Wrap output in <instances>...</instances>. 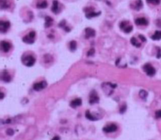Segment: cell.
<instances>
[{
  "instance_id": "obj_1",
  "label": "cell",
  "mask_w": 161,
  "mask_h": 140,
  "mask_svg": "<svg viewBox=\"0 0 161 140\" xmlns=\"http://www.w3.org/2000/svg\"><path fill=\"white\" fill-rule=\"evenodd\" d=\"M36 61L35 58L32 55H28V56H24V58L22 59V63L24 64V65L27 66H32L34 64Z\"/></svg>"
},
{
  "instance_id": "obj_2",
  "label": "cell",
  "mask_w": 161,
  "mask_h": 140,
  "mask_svg": "<svg viewBox=\"0 0 161 140\" xmlns=\"http://www.w3.org/2000/svg\"><path fill=\"white\" fill-rule=\"evenodd\" d=\"M120 27L123 30L124 32L130 33L133 30V26L130 24L128 21H123L120 24Z\"/></svg>"
},
{
  "instance_id": "obj_3",
  "label": "cell",
  "mask_w": 161,
  "mask_h": 140,
  "mask_svg": "<svg viewBox=\"0 0 161 140\" xmlns=\"http://www.w3.org/2000/svg\"><path fill=\"white\" fill-rule=\"evenodd\" d=\"M35 36H36V33L34 32H31L27 35H26L22 39V40L24 43H27V44H33L34 42Z\"/></svg>"
},
{
  "instance_id": "obj_4",
  "label": "cell",
  "mask_w": 161,
  "mask_h": 140,
  "mask_svg": "<svg viewBox=\"0 0 161 140\" xmlns=\"http://www.w3.org/2000/svg\"><path fill=\"white\" fill-rule=\"evenodd\" d=\"M10 27V22L8 21H0V32L6 33Z\"/></svg>"
},
{
  "instance_id": "obj_5",
  "label": "cell",
  "mask_w": 161,
  "mask_h": 140,
  "mask_svg": "<svg viewBox=\"0 0 161 140\" xmlns=\"http://www.w3.org/2000/svg\"><path fill=\"white\" fill-rule=\"evenodd\" d=\"M143 69L146 72V74L148 76H150V77H152L153 75H155V69L150 64H145L144 66H143Z\"/></svg>"
},
{
  "instance_id": "obj_6",
  "label": "cell",
  "mask_w": 161,
  "mask_h": 140,
  "mask_svg": "<svg viewBox=\"0 0 161 140\" xmlns=\"http://www.w3.org/2000/svg\"><path fill=\"white\" fill-rule=\"evenodd\" d=\"M89 102H90V104H94L99 102V97L97 94L95 90H92L90 93Z\"/></svg>"
},
{
  "instance_id": "obj_7",
  "label": "cell",
  "mask_w": 161,
  "mask_h": 140,
  "mask_svg": "<svg viewBox=\"0 0 161 140\" xmlns=\"http://www.w3.org/2000/svg\"><path fill=\"white\" fill-rule=\"evenodd\" d=\"M47 82L45 81H42L41 82H38V83H36L33 85V89L35 90V91H41L44 89L46 87H47Z\"/></svg>"
},
{
  "instance_id": "obj_8",
  "label": "cell",
  "mask_w": 161,
  "mask_h": 140,
  "mask_svg": "<svg viewBox=\"0 0 161 140\" xmlns=\"http://www.w3.org/2000/svg\"><path fill=\"white\" fill-rule=\"evenodd\" d=\"M11 44L6 41H2L0 43V48L4 52H8L11 49Z\"/></svg>"
},
{
  "instance_id": "obj_9",
  "label": "cell",
  "mask_w": 161,
  "mask_h": 140,
  "mask_svg": "<svg viewBox=\"0 0 161 140\" xmlns=\"http://www.w3.org/2000/svg\"><path fill=\"white\" fill-rule=\"evenodd\" d=\"M0 79H1V80H2L3 82H10L11 80H12L11 76L7 71H4V72H2L1 73Z\"/></svg>"
},
{
  "instance_id": "obj_10",
  "label": "cell",
  "mask_w": 161,
  "mask_h": 140,
  "mask_svg": "<svg viewBox=\"0 0 161 140\" xmlns=\"http://www.w3.org/2000/svg\"><path fill=\"white\" fill-rule=\"evenodd\" d=\"M118 129V126L115 124H111L110 125L104 126L103 128V131L106 133H110V132H114Z\"/></svg>"
},
{
  "instance_id": "obj_11",
  "label": "cell",
  "mask_w": 161,
  "mask_h": 140,
  "mask_svg": "<svg viewBox=\"0 0 161 140\" xmlns=\"http://www.w3.org/2000/svg\"><path fill=\"white\" fill-rule=\"evenodd\" d=\"M95 36V31L92 28L85 29V38L89 39L90 37H94Z\"/></svg>"
},
{
  "instance_id": "obj_12",
  "label": "cell",
  "mask_w": 161,
  "mask_h": 140,
  "mask_svg": "<svg viewBox=\"0 0 161 140\" xmlns=\"http://www.w3.org/2000/svg\"><path fill=\"white\" fill-rule=\"evenodd\" d=\"M135 22L137 25L141 26V25H147L148 21L145 18L141 17V18H137L135 20Z\"/></svg>"
},
{
  "instance_id": "obj_13",
  "label": "cell",
  "mask_w": 161,
  "mask_h": 140,
  "mask_svg": "<svg viewBox=\"0 0 161 140\" xmlns=\"http://www.w3.org/2000/svg\"><path fill=\"white\" fill-rule=\"evenodd\" d=\"M82 104V100L81 99H75L74 100H72L71 102H70V107L72 108H76L79 106H80Z\"/></svg>"
},
{
  "instance_id": "obj_14",
  "label": "cell",
  "mask_w": 161,
  "mask_h": 140,
  "mask_svg": "<svg viewBox=\"0 0 161 140\" xmlns=\"http://www.w3.org/2000/svg\"><path fill=\"white\" fill-rule=\"evenodd\" d=\"M133 9L135 10L139 11L140 10H141L143 7V4H142V0H136L135 2V5L133 6Z\"/></svg>"
},
{
  "instance_id": "obj_15",
  "label": "cell",
  "mask_w": 161,
  "mask_h": 140,
  "mask_svg": "<svg viewBox=\"0 0 161 140\" xmlns=\"http://www.w3.org/2000/svg\"><path fill=\"white\" fill-rule=\"evenodd\" d=\"M101 14V12H95L93 11H91V12H87L85 14V17L87 18V19H91L92 17H97L99 16Z\"/></svg>"
},
{
  "instance_id": "obj_16",
  "label": "cell",
  "mask_w": 161,
  "mask_h": 140,
  "mask_svg": "<svg viewBox=\"0 0 161 140\" xmlns=\"http://www.w3.org/2000/svg\"><path fill=\"white\" fill-rule=\"evenodd\" d=\"M52 22H53V19L52 17H45V24H44V27L46 28H48L49 27H51Z\"/></svg>"
},
{
  "instance_id": "obj_17",
  "label": "cell",
  "mask_w": 161,
  "mask_h": 140,
  "mask_svg": "<svg viewBox=\"0 0 161 140\" xmlns=\"http://www.w3.org/2000/svg\"><path fill=\"white\" fill-rule=\"evenodd\" d=\"M152 40H160L161 39V31H156L155 34L152 35Z\"/></svg>"
},
{
  "instance_id": "obj_18",
  "label": "cell",
  "mask_w": 161,
  "mask_h": 140,
  "mask_svg": "<svg viewBox=\"0 0 161 140\" xmlns=\"http://www.w3.org/2000/svg\"><path fill=\"white\" fill-rule=\"evenodd\" d=\"M59 9V4H58V2L57 0H54L53 1V5H52V11L54 13H57V11Z\"/></svg>"
},
{
  "instance_id": "obj_19",
  "label": "cell",
  "mask_w": 161,
  "mask_h": 140,
  "mask_svg": "<svg viewBox=\"0 0 161 140\" xmlns=\"http://www.w3.org/2000/svg\"><path fill=\"white\" fill-rule=\"evenodd\" d=\"M59 27H61V28L64 29H65L66 32H67L70 31V29L68 27H67L66 21H65V20H62V22L59 24Z\"/></svg>"
},
{
  "instance_id": "obj_20",
  "label": "cell",
  "mask_w": 161,
  "mask_h": 140,
  "mask_svg": "<svg viewBox=\"0 0 161 140\" xmlns=\"http://www.w3.org/2000/svg\"><path fill=\"white\" fill-rule=\"evenodd\" d=\"M85 116L89 120H90V121H96V120L98 119L97 117H95V116H93L92 114H90V111H87V112H86Z\"/></svg>"
},
{
  "instance_id": "obj_21",
  "label": "cell",
  "mask_w": 161,
  "mask_h": 140,
  "mask_svg": "<svg viewBox=\"0 0 161 140\" xmlns=\"http://www.w3.org/2000/svg\"><path fill=\"white\" fill-rule=\"evenodd\" d=\"M10 7L7 0H0V7L1 9H7Z\"/></svg>"
},
{
  "instance_id": "obj_22",
  "label": "cell",
  "mask_w": 161,
  "mask_h": 140,
  "mask_svg": "<svg viewBox=\"0 0 161 140\" xmlns=\"http://www.w3.org/2000/svg\"><path fill=\"white\" fill-rule=\"evenodd\" d=\"M47 7V1H42V2H39L37 5V7L39 9H44Z\"/></svg>"
},
{
  "instance_id": "obj_23",
  "label": "cell",
  "mask_w": 161,
  "mask_h": 140,
  "mask_svg": "<svg viewBox=\"0 0 161 140\" xmlns=\"http://www.w3.org/2000/svg\"><path fill=\"white\" fill-rule=\"evenodd\" d=\"M147 95H148V94H147V92L145 90H140V92H139V96L142 99H145L147 98Z\"/></svg>"
},
{
  "instance_id": "obj_24",
  "label": "cell",
  "mask_w": 161,
  "mask_h": 140,
  "mask_svg": "<svg viewBox=\"0 0 161 140\" xmlns=\"http://www.w3.org/2000/svg\"><path fill=\"white\" fill-rule=\"evenodd\" d=\"M77 49V43L75 41H71L70 43V49L72 51H75Z\"/></svg>"
},
{
  "instance_id": "obj_25",
  "label": "cell",
  "mask_w": 161,
  "mask_h": 140,
  "mask_svg": "<svg viewBox=\"0 0 161 140\" xmlns=\"http://www.w3.org/2000/svg\"><path fill=\"white\" fill-rule=\"evenodd\" d=\"M130 41H131V44H133V46H135V47H140V46H141L140 43H139V42H137V39H136L135 37L132 38V39H130Z\"/></svg>"
},
{
  "instance_id": "obj_26",
  "label": "cell",
  "mask_w": 161,
  "mask_h": 140,
  "mask_svg": "<svg viewBox=\"0 0 161 140\" xmlns=\"http://www.w3.org/2000/svg\"><path fill=\"white\" fill-rule=\"evenodd\" d=\"M146 1H147V3H150V4L154 5H159L160 2V0H146Z\"/></svg>"
},
{
  "instance_id": "obj_27",
  "label": "cell",
  "mask_w": 161,
  "mask_h": 140,
  "mask_svg": "<svg viewBox=\"0 0 161 140\" xmlns=\"http://www.w3.org/2000/svg\"><path fill=\"white\" fill-rule=\"evenodd\" d=\"M95 54V49L93 48L90 49V50L87 52V56H92Z\"/></svg>"
},
{
  "instance_id": "obj_28",
  "label": "cell",
  "mask_w": 161,
  "mask_h": 140,
  "mask_svg": "<svg viewBox=\"0 0 161 140\" xmlns=\"http://www.w3.org/2000/svg\"><path fill=\"white\" fill-rule=\"evenodd\" d=\"M14 130L13 129H8L7 130V134H8V135L12 136L14 134Z\"/></svg>"
},
{
  "instance_id": "obj_29",
  "label": "cell",
  "mask_w": 161,
  "mask_h": 140,
  "mask_svg": "<svg viewBox=\"0 0 161 140\" xmlns=\"http://www.w3.org/2000/svg\"><path fill=\"white\" fill-rule=\"evenodd\" d=\"M155 117L157 119H160L161 118V110H157L155 112Z\"/></svg>"
},
{
  "instance_id": "obj_30",
  "label": "cell",
  "mask_w": 161,
  "mask_h": 140,
  "mask_svg": "<svg viewBox=\"0 0 161 140\" xmlns=\"http://www.w3.org/2000/svg\"><path fill=\"white\" fill-rule=\"evenodd\" d=\"M126 106L125 105H123V106H122L120 109V112L121 113V114H123L124 112H125V110H126Z\"/></svg>"
},
{
  "instance_id": "obj_31",
  "label": "cell",
  "mask_w": 161,
  "mask_h": 140,
  "mask_svg": "<svg viewBox=\"0 0 161 140\" xmlns=\"http://www.w3.org/2000/svg\"><path fill=\"white\" fill-rule=\"evenodd\" d=\"M156 24L157 27H161V19H158L156 20Z\"/></svg>"
},
{
  "instance_id": "obj_32",
  "label": "cell",
  "mask_w": 161,
  "mask_h": 140,
  "mask_svg": "<svg viewBox=\"0 0 161 140\" xmlns=\"http://www.w3.org/2000/svg\"><path fill=\"white\" fill-rule=\"evenodd\" d=\"M157 50H158V51H157V58H160V57H161V50L159 49V48H157Z\"/></svg>"
},
{
  "instance_id": "obj_33",
  "label": "cell",
  "mask_w": 161,
  "mask_h": 140,
  "mask_svg": "<svg viewBox=\"0 0 161 140\" xmlns=\"http://www.w3.org/2000/svg\"><path fill=\"white\" fill-rule=\"evenodd\" d=\"M139 38L142 40V42H145L146 41V39L145 38V37H143L142 35H139Z\"/></svg>"
},
{
  "instance_id": "obj_34",
  "label": "cell",
  "mask_w": 161,
  "mask_h": 140,
  "mask_svg": "<svg viewBox=\"0 0 161 140\" xmlns=\"http://www.w3.org/2000/svg\"><path fill=\"white\" fill-rule=\"evenodd\" d=\"M4 97H5V94H4V93H2V92L0 91V99H2Z\"/></svg>"
},
{
  "instance_id": "obj_35",
  "label": "cell",
  "mask_w": 161,
  "mask_h": 140,
  "mask_svg": "<svg viewBox=\"0 0 161 140\" xmlns=\"http://www.w3.org/2000/svg\"><path fill=\"white\" fill-rule=\"evenodd\" d=\"M60 136H54L53 137V139L52 140H60Z\"/></svg>"
}]
</instances>
